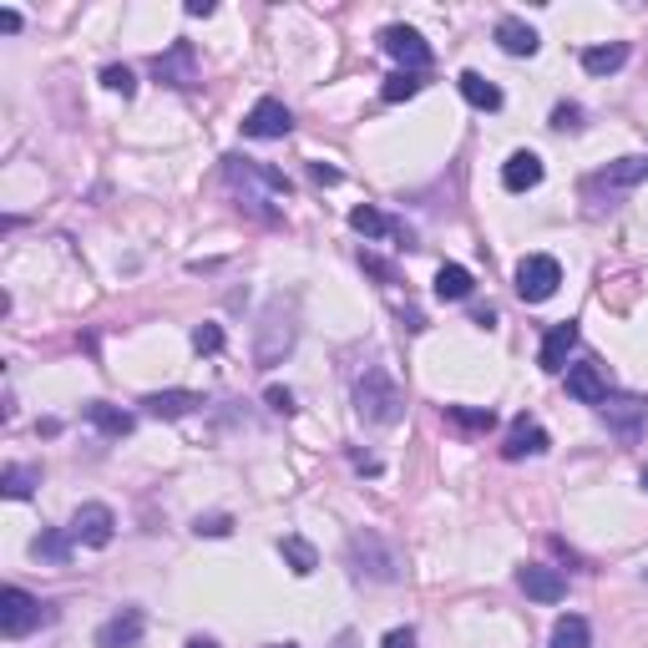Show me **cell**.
<instances>
[{"mask_svg": "<svg viewBox=\"0 0 648 648\" xmlns=\"http://www.w3.org/2000/svg\"><path fill=\"white\" fill-rule=\"evenodd\" d=\"M46 618H52V609L41 598H31L26 588H0V634L5 638H26Z\"/></svg>", "mask_w": 648, "mask_h": 648, "instance_id": "6da1fadb", "label": "cell"}, {"mask_svg": "<svg viewBox=\"0 0 648 648\" xmlns=\"http://www.w3.org/2000/svg\"><path fill=\"white\" fill-rule=\"evenodd\" d=\"M557 284H562V264H557L553 253H527V259L516 264V294H522L527 305L553 299Z\"/></svg>", "mask_w": 648, "mask_h": 648, "instance_id": "7a4b0ae2", "label": "cell"}, {"mask_svg": "<svg viewBox=\"0 0 648 648\" xmlns=\"http://www.w3.org/2000/svg\"><path fill=\"white\" fill-rule=\"evenodd\" d=\"M355 400H360V416L375 421V425H390L400 416V390H396V380H390L385 371H365Z\"/></svg>", "mask_w": 648, "mask_h": 648, "instance_id": "3957f363", "label": "cell"}, {"mask_svg": "<svg viewBox=\"0 0 648 648\" xmlns=\"http://www.w3.org/2000/svg\"><path fill=\"white\" fill-rule=\"evenodd\" d=\"M350 562H355L360 578H375V582H396L400 578L396 553H390L375 532H355V537H350Z\"/></svg>", "mask_w": 648, "mask_h": 648, "instance_id": "277c9868", "label": "cell"}, {"mask_svg": "<svg viewBox=\"0 0 648 648\" xmlns=\"http://www.w3.org/2000/svg\"><path fill=\"white\" fill-rule=\"evenodd\" d=\"M648 183V158H623V162H609V168L598 172V178H588V198H598V193H609V198H618V193H628V187Z\"/></svg>", "mask_w": 648, "mask_h": 648, "instance_id": "5b68a950", "label": "cell"}, {"mask_svg": "<svg viewBox=\"0 0 648 648\" xmlns=\"http://www.w3.org/2000/svg\"><path fill=\"white\" fill-rule=\"evenodd\" d=\"M380 46H385V56H396V61H400V71H425V67H431V46L421 41V31L385 26L380 31Z\"/></svg>", "mask_w": 648, "mask_h": 648, "instance_id": "8992f818", "label": "cell"}, {"mask_svg": "<svg viewBox=\"0 0 648 648\" xmlns=\"http://www.w3.org/2000/svg\"><path fill=\"white\" fill-rule=\"evenodd\" d=\"M294 117L289 106L278 102V96H264V102H253V112L243 117V137H259V143H274V137H289Z\"/></svg>", "mask_w": 648, "mask_h": 648, "instance_id": "52a82bcc", "label": "cell"}, {"mask_svg": "<svg viewBox=\"0 0 648 648\" xmlns=\"http://www.w3.org/2000/svg\"><path fill=\"white\" fill-rule=\"evenodd\" d=\"M67 532L77 537V543H87V547H106V543H112V532H117V516H112V507L87 502V507H77V516H71Z\"/></svg>", "mask_w": 648, "mask_h": 648, "instance_id": "ba28073f", "label": "cell"}, {"mask_svg": "<svg viewBox=\"0 0 648 648\" xmlns=\"http://www.w3.org/2000/svg\"><path fill=\"white\" fill-rule=\"evenodd\" d=\"M152 77L168 81V87H193V81H198V61H193V46H187V41H172V52L152 61Z\"/></svg>", "mask_w": 648, "mask_h": 648, "instance_id": "9c48e42d", "label": "cell"}, {"mask_svg": "<svg viewBox=\"0 0 648 648\" xmlns=\"http://www.w3.org/2000/svg\"><path fill=\"white\" fill-rule=\"evenodd\" d=\"M547 446H553V436H547L537 421H527V416H522V421H512V431H507L502 456H507V462H522V456H543Z\"/></svg>", "mask_w": 648, "mask_h": 648, "instance_id": "30bf717a", "label": "cell"}, {"mask_svg": "<svg viewBox=\"0 0 648 648\" xmlns=\"http://www.w3.org/2000/svg\"><path fill=\"white\" fill-rule=\"evenodd\" d=\"M572 344H578V325L572 319H562V325H553L543 340V350H537V365L543 371H568V355H572Z\"/></svg>", "mask_w": 648, "mask_h": 648, "instance_id": "8fae6325", "label": "cell"}, {"mask_svg": "<svg viewBox=\"0 0 648 648\" xmlns=\"http://www.w3.org/2000/svg\"><path fill=\"white\" fill-rule=\"evenodd\" d=\"M516 582H522V593L537 598V603H562V598H568V578L557 568H522Z\"/></svg>", "mask_w": 648, "mask_h": 648, "instance_id": "7c38bea8", "label": "cell"}, {"mask_svg": "<svg viewBox=\"0 0 648 648\" xmlns=\"http://www.w3.org/2000/svg\"><path fill=\"white\" fill-rule=\"evenodd\" d=\"M143 613L127 609L117 613V618H106L102 628H96V648H137V638H143Z\"/></svg>", "mask_w": 648, "mask_h": 648, "instance_id": "4fadbf2b", "label": "cell"}, {"mask_svg": "<svg viewBox=\"0 0 648 648\" xmlns=\"http://www.w3.org/2000/svg\"><path fill=\"white\" fill-rule=\"evenodd\" d=\"M543 183V158L537 152H512L502 168V187L507 193H527V187Z\"/></svg>", "mask_w": 648, "mask_h": 648, "instance_id": "5bb4252c", "label": "cell"}, {"mask_svg": "<svg viewBox=\"0 0 648 648\" xmlns=\"http://www.w3.org/2000/svg\"><path fill=\"white\" fill-rule=\"evenodd\" d=\"M497 46H502L507 56H532L543 41H537V31L527 26V21H516V15H502L497 21Z\"/></svg>", "mask_w": 648, "mask_h": 648, "instance_id": "9a60e30c", "label": "cell"}, {"mask_svg": "<svg viewBox=\"0 0 648 648\" xmlns=\"http://www.w3.org/2000/svg\"><path fill=\"white\" fill-rule=\"evenodd\" d=\"M568 390L582 406H603V400H609V380H603L598 365H568Z\"/></svg>", "mask_w": 648, "mask_h": 648, "instance_id": "2e32d148", "label": "cell"}, {"mask_svg": "<svg viewBox=\"0 0 648 648\" xmlns=\"http://www.w3.org/2000/svg\"><path fill=\"white\" fill-rule=\"evenodd\" d=\"M456 87H462V96L477 106V112H497V106H502V87H497V81H487L481 71H462V77H456Z\"/></svg>", "mask_w": 648, "mask_h": 648, "instance_id": "e0dca14e", "label": "cell"}, {"mask_svg": "<svg viewBox=\"0 0 648 648\" xmlns=\"http://www.w3.org/2000/svg\"><path fill=\"white\" fill-rule=\"evenodd\" d=\"M147 416H158V421H178V416H187L193 406H203V396H193V390H158V396L143 400Z\"/></svg>", "mask_w": 648, "mask_h": 648, "instance_id": "ac0fdd59", "label": "cell"}, {"mask_svg": "<svg viewBox=\"0 0 648 648\" xmlns=\"http://www.w3.org/2000/svg\"><path fill=\"white\" fill-rule=\"evenodd\" d=\"M623 61H628V46H623V41L588 46V52H582V71H588V77H609V71H618Z\"/></svg>", "mask_w": 648, "mask_h": 648, "instance_id": "d6986e66", "label": "cell"}, {"mask_svg": "<svg viewBox=\"0 0 648 648\" xmlns=\"http://www.w3.org/2000/svg\"><path fill=\"white\" fill-rule=\"evenodd\" d=\"M36 487H41V466H5V471H0V491H5L11 502H26Z\"/></svg>", "mask_w": 648, "mask_h": 648, "instance_id": "ffe728a7", "label": "cell"}, {"mask_svg": "<svg viewBox=\"0 0 648 648\" xmlns=\"http://www.w3.org/2000/svg\"><path fill=\"white\" fill-rule=\"evenodd\" d=\"M87 421H92L102 436H127V431H133V416H127V410H117V406H102V400H92V406H87Z\"/></svg>", "mask_w": 648, "mask_h": 648, "instance_id": "44dd1931", "label": "cell"}, {"mask_svg": "<svg viewBox=\"0 0 648 648\" xmlns=\"http://www.w3.org/2000/svg\"><path fill=\"white\" fill-rule=\"evenodd\" d=\"M278 553H284V562H289L294 578H309V572L319 568V553L305 543V537H284V543H278Z\"/></svg>", "mask_w": 648, "mask_h": 648, "instance_id": "7402d4cb", "label": "cell"}, {"mask_svg": "<svg viewBox=\"0 0 648 648\" xmlns=\"http://www.w3.org/2000/svg\"><path fill=\"white\" fill-rule=\"evenodd\" d=\"M466 294H471V269L441 264L436 269V299H466Z\"/></svg>", "mask_w": 648, "mask_h": 648, "instance_id": "603a6c76", "label": "cell"}, {"mask_svg": "<svg viewBox=\"0 0 648 648\" xmlns=\"http://www.w3.org/2000/svg\"><path fill=\"white\" fill-rule=\"evenodd\" d=\"M588 644H593V634H588V618L568 613V618H557L553 644H547V648H588Z\"/></svg>", "mask_w": 648, "mask_h": 648, "instance_id": "cb8c5ba5", "label": "cell"}, {"mask_svg": "<svg viewBox=\"0 0 648 648\" xmlns=\"http://www.w3.org/2000/svg\"><path fill=\"white\" fill-rule=\"evenodd\" d=\"M350 228L365 234V239H385V234H396V224H390L380 208H371V203H360V208L350 213Z\"/></svg>", "mask_w": 648, "mask_h": 648, "instance_id": "d4e9b609", "label": "cell"}, {"mask_svg": "<svg viewBox=\"0 0 648 648\" xmlns=\"http://www.w3.org/2000/svg\"><path fill=\"white\" fill-rule=\"evenodd\" d=\"M421 87H425L421 71H396V77H385L380 96L385 102H410V96H421Z\"/></svg>", "mask_w": 648, "mask_h": 648, "instance_id": "484cf974", "label": "cell"}, {"mask_svg": "<svg viewBox=\"0 0 648 648\" xmlns=\"http://www.w3.org/2000/svg\"><path fill=\"white\" fill-rule=\"evenodd\" d=\"M71 543H77L71 532H46V537H36V543H31V553H36V557H52V562H67V557H71Z\"/></svg>", "mask_w": 648, "mask_h": 648, "instance_id": "4316f807", "label": "cell"}, {"mask_svg": "<svg viewBox=\"0 0 648 648\" xmlns=\"http://www.w3.org/2000/svg\"><path fill=\"white\" fill-rule=\"evenodd\" d=\"M446 421L451 425H466V431H491L497 416L491 410H466V406H446Z\"/></svg>", "mask_w": 648, "mask_h": 648, "instance_id": "83f0119b", "label": "cell"}, {"mask_svg": "<svg viewBox=\"0 0 648 648\" xmlns=\"http://www.w3.org/2000/svg\"><path fill=\"white\" fill-rule=\"evenodd\" d=\"M193 350H198V355H218V350H224V330H218V325H198V330H193Z\"/></svg>", "mask_w": 648, "mask_h": 648, "instance_id": "f1b7e54d", "label": "cell"}, {"mask_svg": "<svg viewBox=\"0 0 648 648\" xmlns=\"http://www.w3.org/2000/svg\"><path fill=\"white\" fill-rule=\"evenodd\" d=\"M102 87H106V92H122V96L137 92V81H133V71H127V67H106L102 71Z\"/></svg>", "mask_w": 648, "mask_h": 648, "instance_id": "f546056e", "label": "cell"}, {"mask_svg": "<svg viewBox=\"0 0 648 648\" xmlns=\"http://www.w3.org/2000/svg\"><path fill=\"white\" fill-rule=\"evenodd\" d=\"M228 527H234L228 516H198V527H193V532H198V537H224Z\"/></svg>", "mask_w": 648, "mask_h": 648, "instance_id": "4dcf8cb0", "label": "cell"}, {"mask_svg": "<svg viewBox=\"0 0 648 648\" xmlns=\"http://www.w3.org/2000/svg\"><path fill=\"white\" fill-rule=\"evenodd\" d=\"M578 117H582V106H572V102H562L553 112V127H562V133H568V127H578Z\"/></svg>", "mask_w": 648, "mask_h": 648, "instance_id": "1f68e13d", "label": "cell"}, {"mask_svg": "<svg viewBox=\"0 0 648 648\" xmlns=\"http://www.w3.org/2000/svg\"><path fill=\"white\" fill-rule=\"evenodd\" d=\"M269 406H274L278 416H294V396L284 390V385H269Z\"/></svg>", "mask_w": 648, "mask_h": 648, "instance_id": "d6a6232c", "label": "cell"}, {"mask_svg": "<svg viewBox=\"0 0 648 648\" xmlns=\"http://www.w3.org/2000/svg\"><path fill=\"white\" fill-rule=\"evenodd\" d=\"M380 648H416V634H410V628H390V634L380 638Z\"/></svg>", "mask_w": 648, "mask_h": 648, "instance_id": "836d02e7", "label": "cell"}, {"mask_svg": "<svg viewBox=\"0 0 648 648\" xmlns=\"http://www.w3.org/2000/svg\"><path fill=\"white\" fill-rule=\"evenodd\" d=\"M0 31H5V36H15V31H21V15H15V11H0Z\"/></svg>", "mask_w": 648, "mask_h": 648, "instance_id": "e575fe53", "label": "cell"}, {"mask_svg": "<svg viewBox=\"0 0 648 648\" xmlns=\"http://www.w3.org/2000/svg\"><path fill=\"white\" fill-rule=\"evenodd\" d=\"M315 183H340V172L325 168V162H315Z\"/></svg>", "mask_w": 648, "mask_h": 648, "instance_id": "d590c367", "label": "cell"}, {"mask_svg": "<svg viewBox=\"0 0 648 648\" xmlns=\"http://www.w3.org/2000/svg\"><path fill=\"white\" fill-rule=\"evenodd\" d=\"M187 15H213V0H187Z\"/></svg>", "mask_w": 648, "mask_h": 648, "instance_id": "8d00e7d4", "label": "cell"}, {"mask_svg": "<svg viewBox=\"0 0 648 648\" xmlns=\"http://www.w3.org/2000/svg\"><path fill=\"white\" fill-rule=\"evenodd\" d=\"M187 648H218V644H208V638H193V644H187Z\"/></svg>", "mask_w": 648, "mask_h": 648, "instance_id": "74e56055", "label": "cell"}, {"mask_svg": "<svg viewBox=\"0 0 648 648\" xmlns=\"http://www.w3.org/2000/svg\"><path fill=\"white\" fill-rule=\"evenodd\" d=\"M644 487H648V466H644Z\"/></svg>", "mask_w": 648, "mask_h": 648, "instance_id": "f35d334b", "label": "cell"}, {"mask_svg": "<svg viewBox=\"0 0 648 648\" xmlns=\"http://www.w3.org/2000/svg\"><path fill=\"white\" fill-rule=\"evenodd\" d=\"M278 648H294V644H278Z\"/></svg>", "mask_w": 648, "mask_h": 648, "instance_id": "ab89813d", "label": "cell"}]
</instances>
